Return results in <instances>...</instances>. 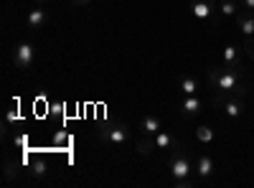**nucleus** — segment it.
<instances>
[{
    "label": "nucleus",
    "mask_w": 254,
    "mask_h": 188,
    "mask_svg": "<svg viewBox=\"0 0 254 188\" xmlns=\"http://www.w3.org/2000/svg\"><path fill=\"white\" fill-rule=\"evenodd\" d=\"M208 74V81H211V87H214L216 92H224V94H231V97H244L249 92V84L244 81L239 66H208L206 69Z\"/></svg>",
    "instance_id": "nucleus-1"
},
{
    "label": "nucleus",
    "mask_w": 254,
    "mask_h": 188,
    "mask_svg": "<svg viewBox=\"0 0 254 188\" xmlns=\"http://www.w3.org/2000/svg\"><path fill=\"white\" fill-rule=\"evenodd\" d=\"M168 165H171V176L176 186H190V176L196 173V165L190 163V158L186 155V150H181L178 145L168 150Z\"/></svg>",
    "instance_id": "nucleus-2"
},
{
    "label": "nucleus",
    "mask_w": 254,
    "mask_h": 188,
    "mask_svg": "<svg viewBox=\"0 0 254 188\" xmlns=\"http://www.w3.org/2000/svg\"><path fill=\"white\" fill-rule=\"evenodd\" d=\"M97 137L104 145H112V148H120V145H127L132 137V130L127 127L125 122H107L97 130Z\"/></svg>",
    "instance_id": "nucleus-3"
},
{
    "label": "nucleus",
    "mask_w": 254,
    "mask_h": 188,
    "mask_svg": "<svg viewBox=\"0 0 254 188\" xmlns=\"http://www.w3.org/2000/svg\"><path fill=\"white\" fill-rule=\"evenodd\" d=\"M214 104L226 112L229 120H239V117L244 115V102H242V97H231V94L216 92V94H214Z\"/></svg>",
    "instance_id": "nucleus-4"
},
{
    "label": "nucleus",
    "mask_w": 254,
    "mask_h": 188,
    "mask_svg": "<svg viewBox=\"0 0 254 188\" xmlns=\"http://www.w3.org/2000/svg\"><path fill=\"white\" fill-rule=\"evenodd\" d=\"M36 61V46L28 44V41H20V44L13 46V64L18 69H31Z\"/></svg>",
    "instance_id": "nucleus-5"
},
{
    "label": "nucleus",
    "mask_w": 254,
    "mask_h": 188,
    "mask_svg": "<svg viewBox=\"0 0 254 188\" xmlns=\"http://www.w3.org/2000/svg\"><path fill=\"white\" fill-rule=\"evenodd\" d=\"M216 10H219L216 0H190V13H193V18H198V20H208Z\"/></svg>",
    "instance_id": "nucleus-6"
},
{
    "label": "nucleus",
    "mask_w": 254,
    "mask_h": 188,
    "mask_svg": "<svg viewBox=\"0 0 254 188\" xmlns=\"http://www.w3.org/2000/svg\"><path fill=\"white\" fill-rule=\"evenodd\" d=\"M49 13H46V8L44 5H36L28 15H26V23H28V28H33V31H41V28H46L49 26Z\"/></svg>",
    "instance_id": "nucleus-7"
},
{
    "label": "nucleus",
    "mask_w": 254,
    "mask_h": 188,
    "mask_svg": "<svg viewBox=\"0 0 254 188\" xmlns=\"http://www.w3.org/2000/svg\"><path fill=\"white\" fill-rule=\"evenodd\" d=\"M160 127H163V122H160L158 115H145L140 120V135L142 137H155L160 132Z\"/></svg>",
    "instance_id": "nucleus-8"
},
{
    "label": "nucleus",
    "mask_w": 254,
    "mask_h": 188,
    "mask_svg": "<svg viewBox=\"0 0 254 188\" xmlns=\"http://www.w3.org/2000/svg\"><path fill=\"white\" fill-rule=\"evenodd\" d=\"M237 20V28L242 36H254V10H239V15L234 18Z\"/></svg>",
    "instance_id": "nucleus-9"
},
{
    "label": "nucleus",
    "mask_w": 254,
    "mask_h": 188,
    "mask_svg": "<svg viewBox=\"0 0 254 188\" xmlns=\"http://www.w3.org/2000/svg\"><path fill=\"white\" fill-rule=\"evenodd\" d=\"M196 173H198L201 181H208L211 176L216 173V163H214V158H211V155H198V160H196Z\"/></svg>",
    "instance_id": "nucleus-10"
},
{
    "label": "nucleus",
    "mask_w": 254,
    "mask_h": 188,
    "mask_svg": "<svg viewBox=\"0 0 254 188\" xmlns=\"http://www.w3.org/2000/svg\"><path fill=\"white\" fill-rule=\"evenodd\" d=\"M178 110L183 112V117H193V115H198V112H201V99H198V94L181 97V102H178Z\"/></svg>",
    "instance_id": "nucleus-11"
},
{
    "label": "nucleus",
    "mask_w": 254,
    "mask_h": 188,
    "mask_svg": "<svg viewBox=\"0 0 254 188\" xmlns=\"http://www.w3.org/2000/svg\"><path fill=\"white\" fill-rule=\"evenodd\" d=\"M153 140H155V150H171V148H176V145H178V137L171 130H160Z\"/></svg>",
    "instance_id": "nucleus-12"
},
{
    "label": "nucleus",
    "mask_w": 254,
    "mask_h": 188,
    "mask_svg": "<svg viewBox=\"0 0 254 188\" xmlns=\"http://www.w3.org/2000/svg\"><path fill=\"white\" fill-rule=\"evenodd\" d=\"M178 92H181V97L198 94V79L196 76H181L178 79Z\"/></svg>",
    "instance_id": "nucleus-13"
},
{
    "label": "nucleus",
    "mask_w": 254,
    "mask_h": 188,
    "mask_svg": "<svg viewBox=\"0 0 254 188\" xmlns=\"http://www.w3.org/2000/svg\"><path fill=\"white\" fill-rule=\"evenodd\" d=\"M239 56H242V49L239 46H234V44H229L226 49H224V54H221V59H224V66H239Z\"/></svg>",
    "instance_id": "nucleus-14"
},
{
    "label": "nucleus",
    "mask_w": 254,
    "mask_h": 188,
    "mask_svg": "<svg viewBox=\"0 0 254 188\" xmlns=\"http://www.w3.org/2000/svg\"><path fill=\"white\" fill-rule=\"evenodd\" d=\"M239 10H242L239 0H221V3H219V13H221L224 18H237Z\"/></svg>",
    "instance_id": "nucleus-15"
},
{
    "label": "nucleus",
    "mask_w": 254,
    "mask_h": 188,
    "mask_svg": "<svg viewBox=\"0 0 254 188\" xmlns=\"http://www.w3.org/2000/svg\"><path fill=\"white\" fill-rule=\"evenodd\" d=\"M20 120V112H18V102H13L10 107L5 110V120H3V127H5V132H8V127L10 125H15Z\"/></svg>",
    "instance_id": "nucleus-16"
},
{
    "label": "nucleus",
    "mask_w": 254,
    "mask_h": 188,
    "mask_svg": "<svg viewBox=\"0 0 254 188\" xmlns=\"http://www.w3.org/2000/svg\"><path fill=\"white\" fill-rule=\"evenodd\" d=\"M135 150H137L140 155H150V153L155 150V140H153V137H142V140L135 145Z\"/></svg>",
    "instance_id": "nucleus-17"
},
{
    "label": "nucleus",
    "mask_w": 254,
    "mask_h": 188,
    "mask_svg": "<svg viewBox=\"0 0 254 188\" xmlns=\"http://www.w3.org/2000/svg\"><path fill=\"white\" fill-rule=\"evenodd\" d=\"M31 173H33L36 178H44V176H46V160H44V158H33V160H31Z\"/></svg>",
    "instance_id": "nucleus-18"
},
{
    "label": "nucleus",
    "mask_w": 254,
    "mask_h": 188,
    "mask_svg": "<svg viewBox=\"0 0 254 188\" xmlns=\"http://www.w3.org/2000/svg\"><path fill=\"white\" fill-rule=\"evenodd\" d=\"M196 140L198 142H211L214 140V130L206 127V125H201V127H196Z\"/></svg>",
    "instance_id": "nucleus-19"
},
{
    "label": "nucleus",
    "mask_w": 254,
    "mask_h": 188,
    "mask_svg": "<svg viewBox=\"0 0 254 188\" xmlns=\"http://www.w3.org/2000/svg\"><path fill=\"white\" fill-rule=\"evenodd\" d=\"M54 145H56V148L69 145V135H66V132H56V135H54Z\"/></svg>",
    "instance_id": "nucleus-20"
},
{
    "label": "nucleus",
    "mask_w": 254,
    "mask_h": 188,
    "mask_svg": "<svg viewBox=\"0 0 254 188\" xmlns=\"http://www.w3.org/2000/svg\"><path fill=\"white\" fill-rule=\"evenodd\" d=\"M244 54H247L249 59H254V36H247V41H244Z\"/></svg>",
    "instance_id": "nucleus-21"
},
{
    "label": "nucleus",
    "mask_w": 254,
    "mask_h": 188,
    "mask_svg": "<svg viewBox=\"0 0 254 188\" xmlns=\"http://www.w3.org/2000/svg\"><path fill=\"white\" fill-rule=\"evenodd\" d=\"M13 171H18V165H13L10 160H5V181H13Z\"/></svg>",
    "instance_id": "nucleus-22"
},
{
    "label": "nucleus",
    "mask_w": 254,
    "mask_h": 188,
    "mask_svg": "<svg viewBox=\"0 0 254 188\" xmlns=\"http://www.w3.org/2000/svg\"><path fill=\"white\" fill-rule=\"evenodd\" d=\"M13 142L18 145V148H26V142H28V137H26V135H18V137H13Z\"/></svg>",
    "instance_id": "nucleus-23"
},
{
    "label": "nucleus",
    "mask_w": 254,
    "mask_h": 188,
    "mask_svg": "<svg viewBox=\"0 0 254 188\" xmlns=\"http://www.w3.org/2000/svg\"><path fill=\"white\" fill-rule=\"evenodd\" d=\"M239 5H242L244 10H254V0H239Z\"/></svg>",
    "instance_id": "nucleus-24"
},
{
    "label": "nucleus",
    "mask_w": 254,
    "mask_h": 188,
    "mask_svg": "<svg viewBox=\"0 0 254 188\" xmlns=\"http://www.w3.org/2000/svg\"><path fill=\"white\" fill-rule=\"evenodd\" d=\"M71 3H74V5H79V8H87V5H92V3H94V0H71Z\"/></svg>",
    "instance_id": "nucleus-25"
},
{
    "label": "nucleus",
    "mask_w": 254,
    "mask_h": 188,
    "mask_svg": "<svg viewBox=\"0 0 254 188\" xmlns=\"http://www.w3.org/2000/svg\"><path fill=\"white\" fill-rule=\"evenodd\" d=\"M36 3H46V0H36Z\"/></svg>",
    "instance_id": "nucleus-26"
}]
</instances>
